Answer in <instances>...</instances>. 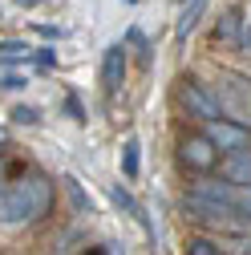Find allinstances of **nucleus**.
I'll list each match as a JSON object with an SVG mask.
<instances>
[{"label":"nucleus","mask_w":251,"mask_h":255,"mask_svg":"<svg viewBox=\"0 0 251 255\" xmlns=\"http://www.w3.org/2000/svg\"><path fill=\"white\" fill-rule=\"evenodd\" d=\"M53 207V186L49 178L33 174L12 186H0V223L4 227H20V223H37Z\"/></svg>","instance_id":"f257e3e1"},{"label":"nucleus","mask_w":251,"mask_h":255,"mask_svg":"<svg viewBox=\"0 0 251 255\" xmlns=\"http://www.w3.org/2000/svg\"><path fill=\"white\" fill-rule=\"evenodd\" d=\"M182 106H186V114H195L199 122H223V106H219V98L207 89V85H199V81H182Z\"/></svg>","instance_id":"f03ea898"},{"label":"nucleus","mask_w":251,"mask_h":255,"mask_svg":"<svg viewBox=\"0 0 251 255\" xmlns=\"http://www.w3.org/2000/svg\"><path fill=\"white\" fill-rule=\"evenodd\" d=\"M182 211L191 215L195 223H239L231 207H219V203H211V199H199V195H191V190L182 195Z\"/></svg>","instance_id":"7ed1b4c3"},{"label":"nucleus","mask_w":251,"mask_h":255,"mask_svg":"<svg viewBox=\"0 0 251 255\" xmlns=\"http://www.w3.org/2000/svg\"><path fill=\"white\" fill-rule=\"evenodd\" d=\"M207 138H211V146L219 150V154H235V150H247V130L243 126H235V122H211L207 126Z\"/></svg>","instance_id":"20e7f679"},{"label":"nucleus","mask_w":251,"mask_h":255,"mask_svg":"<svg viewBox=\"0 0 251 255\" xmlns=\"http://www.w3.org/2000/svg\"><path fill=\"white\" fill-rule=\"evenodd\" d=\"M178 154H182V162L191 166V170H211V166H215V158H219V150L211 146L207 134H191V138H182Z\"/></svg>","instance_id":"39448f33"},{"label":"nucleus","mask_w":251,"mask_h":255,"mask_svg":"<svg viewBox=\"0 0 251 255\" xmlns=\"http://www.w3.org/2000/svg\"><path fill=\"white\" fill-rule=\"evenodd\" d=\"M122 81H126V49L110 45L102 57V85H106V93H122Z\"/></svg>","instance_id":"423d86ee"},{"label":"nucleus","mask_w":251,"mask_h":255,"mask_svg":"<svg viewBox=\"0 0 251 255\" xmlns=\"http://www.w3.org/2000/svg\"><path fill=\"white\" fill-rule=\"evenodd\" d=\"M219 170H223V178H227V182H235V186H247V190H251V146H247V150L227 154Z\"/></svg>","instance_id":"0eeeda50"},{"label":"nucleus","mask_w":251,"mask_h":255,"mask_svg":"<svg viewBox=\"0 0 251 255\" xmlns=\"http://www.w3.org/2000/svg\"><path fill=\"white\" fill-rule=\"evenodd\" d=\"M191 195H199V199H211V203H219V207H231L235 211V190L231 186H219V182H199V186H191ZM239 219V215H235Z\"/></svg>","instance_id":"6e6552de"},{"label":"nucleus","mask_w":251,"mask_h":255,"mask_svg":"<svg viewBox=\"0 0 251 255\" xmlns=\"http://www.w3.org/2000/svg\"><path fill=\"white\" fill-rule=\"evenodd\" d=\"M203 12H207V0H191V4H186V12L178 16V28H174V37L178 41H186L199 28V20H203Z\"/></svg>","instance_id":"1a4fd4ad"},{"label":"nucleus","mask_w":251,"mask_h":255,"mask_svg":"<svg viewBox=\"0 0 251 255\" xmlns=\"http://www.w3.org/2000/svg\"><path fill=\"white\" fill-rule=\"evenodd\" d=\"M239 24H243V8H227L223 20H219V28H215V37H219V41H231V37L239 33Z\"/></svg>","instance_id":"9d476101"},{"label":"nucleus","mask_w":251,"mask_h":255,"mask_svg":"<svg viewBox=\"0 0 251 255\" xmlns=\"http://www.w3.org/2000/svg\"><path fill=\"white\" fill-rule=\"evenodd\" d=\"M122 170H126V178H138V138H126V150H122Z\"/></svg>","instance_id":"9b49d317"},{"label":"nucleus","mask_w":251,"mask_h":255,"mask_svg":"<svg viewBox=\"0 0 251 255\" xmlns=\"http://www.w3.org/2000/svg\"><path fill=\"white\" fill-rule=\"evenodd\" d=\"M110 199H114V203H118L122 211H130L134 219H142V211H138V203L130 199V190H126V186H114V190H110Z\"/></svg>","instance_id":"f8f14e48"},{"label":"nucleus","mask_w":251,"mask_h":255,"mask_svg":"<svg viewBox=\"0 0 251 255\" xmlns=\"http://www.w3.org/2000/svg\"><path fill=\"white\" fill-rule=\"evenodd\" d=\"M186 255H223V251H219V243H211V239H191L186 243Z\"/></svg>","instance_id":"ddd939ff"},{"label":"nucleus","mask_w":251,"mask_h":255,"mask_svg":"<svg viewBox=\"0 0 251 255\" xmlns=\"http://www.w3.org/2000/svg\"><path fill=\"white\" fill-rule=\"evenodd\" d=\"M65 186H69V199H73V207H77V211H89V199H85V190L77 186V178H65Z\"/></svg>","instance_id":"4468645a"},{"label":"nucleus","mask_w":251,"mask_h":255,"mask_svg":"<svg viewBox=\"0 0 251 255\" xmlns=\"http://www.w3.org/2000/svg\"><path fill=\"white\" fill-rule=\"evenodd\" d=\"M37 118H41V114H37L33 106H16V110H12V122H20V126H37Z\"/></svg>","instance_id":"2eb2a0df"},{"label":"nucleus","mask_w":251,"mask_h":255,"mask_svg":"<svg viewBox=\"0 0 251 255\" xmlns=\"http://www.w3.org/2000/svg\"><path fill=\"white\" fill-rule=\"evenodd\" d=\"M235 215H239V223H251V190H243L235 199Z\"/></svg>","instance_id":"dca6fc26"},{"label":"nucleus","mask_w":251,"mask_h":255,"mask_svg":"<svg viewBox=\"0 0 251 255\" xmlns=\"http://www.w3.org/2000/svg\"><path fill=\"white\" fill-rule=\"evenodd\" d=\"M0 85H4V89H24V77H16V73H8V77H0Z\"/></svg>","instance_id":"f3484780"},{"label":"nucleus","mask_w":251,"mask_h":255,"mask_svg":"<svg viewBox=\"0 0 251 255\" xmlns=\"http://www.w3.org/2000/svg\"><path fill=\"white\" fill-rule=\"evenodd\" d=\"M53 61H57V53H53V49H41V53H37V65H45V69H49Z\"/></svg>","instance_id":"a211bd4d"},{"label":"nucleus","mask_w":251,"mask_h":255,"mask_svg":"<svg viewBox=\"0 0 251 255\" xmlns=\"http://www.w3.org/2000/svg\"><path fill=\"white\" fill-rule=\"evenodd\" d=\"M0 53H24V41H0Z\"/></svg>","instance_id":"6ab92c4d"},{"label":"nucleus","mask_w":251,"mask_h":255,"mask_svg":"<svg viewBox=\"0 0 251 255\" xmlns=\"http://www.w3.org/2000/svg\"><path fill=\"white\" fill-rule=\"evenodd\" d=\"M41 37H65V28H57V24H41Z\"/></svg>","instance_id":"aec40b11"},{"label":"nucleus","mask_w":251,"mask_h":255,"mask_svg":"<svg viewBox=\"0 0 251 255\" xmlns=\"http://www.w3.org/2000/svg\"><path fill=\"white\" fill-rule=\"evenodd\" d=\"M243 45L251 49V24H243Z\"/></svg>","instance_id":"412c9836"},{"label":"nucleus","mask_w":251,"mask_h":255,"mask_svg":"<svg viewBox=\"0 0 251 255\" xmlns=\"http://www.w3.org/2000/svg\"><path fill=\"white\" fill-rule=\"evenodd\" d=\"M81 255H106V247H89V251H81Z\"/></svg>","instance_id":"4be33fe9"},{"label":"nucleus","mask_w":251,"mask_h":255,"mask_svg":"<svg viewBox=\"0 0 251 255\" xmlns=\"http://www.w3.org/2000/svg\"><path fill=\"white\" fill-rule=\"evenodd\" d=\"M16 4H41V0H16Z\"/></svg>","instance_id":"5701e85b"},{"label":"nucleus","mask_w":251,"mask_h":255,"mask_svg":"<svg viewBox=\"0 0 251 255\" xmlns=\"http://www.w3.org/2000/svg\"><path fill=\"white\" fill-rule=\"evenodd\" d=\"M243 255H251V243H243Z\"/></svg>","instance_id":"b1692460"}]
</instances>
